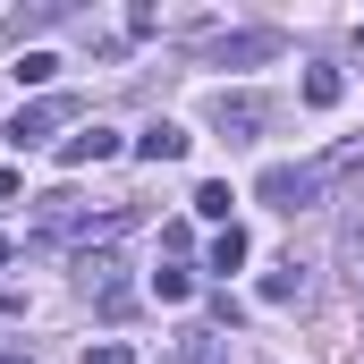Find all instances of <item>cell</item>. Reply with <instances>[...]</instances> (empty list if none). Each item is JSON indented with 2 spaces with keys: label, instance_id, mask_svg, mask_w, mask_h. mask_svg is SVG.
Segmentation results:
<instances>
[{
  "label": "cell",
  "instance_id": "1",
  "mask_svg": "<svg viewBox=\"0 0 364 364\" xmlns=\"http://www.w3.org/2000/svg\"><path fill=\"white\" fill-rule=\"evenodd\" d=\"M255 195H263L272 212H288V220H296V212H314V203L331 195V178H322V161H272V170L255 178Z\"/></svg>",
  "mask_w": 364,
  "mask_h": 364
},
{
  "label": "cell",
  "instance_id": "2",
  "mask_svg": "<svg viewBox=\"0 0 364 364\" xmlns=\"http://www.w3.org/2000/svg\"><path fill=\"white\" fill-rule=\"evenodd\" d=\"M119 272H127V263H119V246H85V255H77V288H85V296H102V314H127Z\"/></svg>",
  "mask_w": 364,
  "mask_h": 364
},
{
  "label": "cell",
  "instance_id": "3",
  "mask_svg": "<svg viewBox=\"0 0 364 364\" xmlns=\"http://www.w3.org/2000/svg\"><path fill=\"white\" fill-rule=\"evenodd\" d=\"M212 127H220V136H229V144H246V136H263V127H272V102H263V93H212Z\"/></svg>",
  "mask_w": 364,
  "mask_h": 364
},
{
  "label": "cell",
  "instance_id": "4",
  "mask_svg": "<svg viewBox=\"0 0 364 364\" xmlns=\"http://www.w3.org/2000/svg\"><path fill=\"white\" fill-rule=\"evenodd\" d=\"M203 60H212V68H255V60H279V34L272 26H237V34H220Z\"/></svg>",
  "mask_w": 364,
  "mask_h": 364
},
{
  "label": "cell",
  "instance_id": "5",
  "mask_svg": "<svg viewBox=\"0 0 364 364\" xmlns=\"http://www.w3.org/2000/svg\"><path fill=\"white\" fill-rule=\"evenodd\" d=\"M60 119H77V102H68V93H51V102H26V110H17V119L0 127V136H9V144H43V136H51Z\"/></svg>",
  "mask_w": 364,
  "mask_h": 364
},
{
  "label": "cell",
  "instance_id": "6",
  "mask_svg": "<svg viewBox=\"0 0 364 364\" xmlns=\"http://www.w3.org/2000/svg\"><path fill=\"white\" fill-rule=\"evenodd\" d=\"M305 296H314V263H296V255H288V263L263 272V305H305Z\"/></svg>",
  "mask_w": 364,
  "mask_h": 364
},
{
  "label": "cell",
  "instance_id": "7",
  "mask_svg": "<svg viewBox=\"0 0 364 364\" xmlns=\"http://www.w3.org/2000/svg\"><path fill=\"white\" fill-rule=\"evenodd\" d=\"M110 153H119V127H102V119H93L85 136H68V144H60V161H68V170H93V161H110Z\"/></svg>",
  "mask_w": 364,
  "mask_h": 364
},
{
  "label": "cell",
  "instance_id": "8",
  "mask_svg": "<svg viewBox=\"0 0 364 364\" xmlns=\"http://www.w3.org/2000/svg\"><path fill=\"white\" fill-rule=\"evenodd\" d=\"M178 364H229V339H220L212 322H186L178 331Z\"/></svg>",
  "mask_w": 364,
  "mask_h": 364
},
{
  "label": "cell",
  "instance_id": "9",
  "mask_svg": "<svg viewBox=\"0 0 364 364\" xmlns=\"http://www.w3.org/2000/svg\"><path fill=\"white\" fill-rule=\"evenodd\" d=\"M136 153H144V161H186V127H170V119H153V127L136 136Z\"/></svg>",
  "mask_w": 364,
  "mask_h": 364
},
{
  "label": "cell",
  "instance_id": "10",
  "mask_svg": "<svg viewBox=\"0 0 364 364\" xmlns=\"http://www.w3.org/2000/svg\"><path fill=\"white\" fill-rule=\"evenodd\" d=\"M331 203H339V237H348V246H364V178H348Z\"/></svg>",
  "mask_w": 364,
  "mask_h": 364
},
{
  "label": "cell",
  "instance_id": "11",
  "mask_svg": "<svg viewBox=\"0 0 364 364\" xmlns=\"http://www.w3.org/2000/svg\"><path fill=\"white\" fill-rule=\"evenodd\" d=\"M305 102H314V110H339V102H348V77H339V68H305Z\"/></svg>",
  "mask_w": 364,
  "mask_h": 364
},
{
  "label": "cell",
  "instance_id": "12",
  "mask_svg": "<svg viewBox=\"0 0 364 364\" xmlns=\"http://www.w3.org/2000/svg\"><path fill=\"white\" fill-rule=\"evenodd\" d=\"M246 255H255V246H246V229H237V220H229V229H220V237H212V272H237V263H246Z\"/></svg>",
  "mask_w": 364,
  "mask_h": 364
},
{
  "label": "cell",
  "instance_id": "13",
  "mask_svg": "<svg viewBox=\"0 0 364 364\" xmlns=\"http://www.w3.org/2000/svg\"><path fill=\"white\" fill-rule=\"evenodd\" d=\"M51 17H68V9H60V0H43V9H17V17H9V34H17V43H26V34H43V26H51Z\"/></svg>",
  "mask_w": 364,
  "mask_h": 364
},
{
  "label": "cell",
  "instance_id": "14",
  "mask_svg": "<svg viewBox=\"0 0 364 364\" xmlns=\"http://www.w3.org/2000/svg\"><path fill=\"white\" fill-rule=\"evenodd\" d=\"M195 212H203V220H220V229H229V186L212 178V186H195Z\"/></svg>",
  "mask_w": 364,
  "mask_h": 364
},
{
  "label": "cell",
  "instance_id": "15",
  "mask_svg": "<svg viewBox=\"0 0 364 364\" xmlns=\"http://www.w3.org/2000/svg\"><path fill=\"white\" fill-rule=\"evenodd\" d=\"M153 296H161V305H186V296H195V279H186V272H153Z\"/></svg>",
  "mask_w": 364,
  "mask_h": 364
},
{
  "label": "cell",
  "instance_id": "16",
  "mask_svg": "<svg viewBox=\"0 0 364 364\" xmlns=\"http://www.w3.org/2000/svg\"><path fill=\"white\" fill-rule=\"evenodd\" d=\"M43 77H60V60H51V51H26V60H17V85H43Z\"/></svg>",
  "mask_w": 364,
  "mask_h": 364
},
{
  "label": "cell",
  "instance_id": "17",
  "mask_svg": "<svg viewBox=\"0 0 364 364\" xmlns=\"http://www.w3.org/2000/svg\"><path fill=\"white\" fill-rule=\"evenodd\" d=\"M127 34H136V43H144V34H161V9H153V0H136V9H127Z\"/></svg>",
  "mask_w": 364,
  "mask_h": 364
},
{
  "label": "cell",
  "instance_id": "18",
  "mask_svg": "<svg viewBox=\"0 0 364 364\" xmlns=\"http://www.w3.org/2000/svg\"><path fill=\"white\" fill-rule=\"evenodd\" d=\"M85 364H136V356H127L119 339H102V348H85Z\"/></svg>",
  "mask_w": 364,
  "mask_h": 364
},
{
  "label": "cell",
  "instance_id": "19",
  "mask_svg": "<svg viewBox=\"0 0 364 364\" xmlns=\"http://www.w3.org/2000/svg\"><path fill=\"white\" fill-rule=\"evenodd\" d=\"M348 288L364 296V246H348Z\"/></svg>",
  "mask_w": 364,
  "mask_h": 364
},
{
  "label": "cell",
  "instance_id": "20",
  "mask_svg": "<svg viewBox=\"0 0 364 364\" xmlns=\"http://www.w3.org/2000/svg\"><path fill=\"white\" fill-rule=\"evenodd\" d=\"M9 195H17V170H0V203H9Z\"/></svg>",
  "mask_w": 364,
  "mask_h": 364
},
{
  "label": "cell",
  "instance_id": "21",
  "mask_svg": "<svg viewBox=\"0 0 364 364\" xmlns=\"http://www.w3.org/2000/svg\"><path fill=\"white\" fill-rule=\"evenodd\" d=\"M9 255H17V246H9V237H0V272H9Z\"/></svg>",
  "mask_w": 364,
  "mask_h": 364
},
{
  "label": "cell",
  "instance_id": "22",
  "mask_svg": "<svg viewBox=\"0 0 364 364\" xmlns=\"http://www.w3.org/2000/svg\"><path fill=\"white\" fill-rule=\"evenodd\" d=\"M0 364H26V356H0Z\"/></svg>",
  "mask_w": 364,
  "mask_h": 364
}]
</instances>
